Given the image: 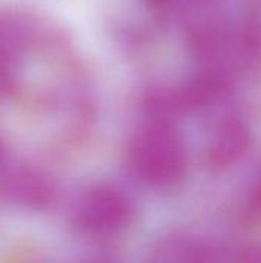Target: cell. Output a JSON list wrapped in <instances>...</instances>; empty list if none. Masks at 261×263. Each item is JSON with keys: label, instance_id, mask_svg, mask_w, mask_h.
<instances>
[{"label": "cell", "instance_id": "cell-1", "mask_svg": "<svg viewBox=\"0 0 261 263\" xmlns=\"http://www.w3.org/2000/svg\"><path fill=\"white\" fill-rule=\"evenodd\" d=\"M129 157L140 179L160 188L177 185L188 166L186 148L178 131L162 117H154L137 131L129 145Z\"/></svg>", "mask_w": 261, "mask_h": 263}, {"label": "cell", "instance_id": "cell-4", "mask_svg": "<svg viewBox=\"0 0 261 263\" xmlns=\"http://www.w3.org/2000/svg\"><path fill=\"white\" fill-rule=\"evenodd\" d=\"M28 45V26L12 14H0V94L14 83L18 59Z\"/></svg>", "mask_w": 261, "mask_h": 263}, {"label": "cell", "instance_id": "cell-7", "mask_svg": "<svg viewBox=\"0 0 261 263\" xmlns=\"http://www.w3.org/2000/svg\"><path fill=\"white\" fill-rule=\"evenodd\" d=\"M251 210L254 214L261 216V183L251 194Z\"/></svg>", "mask_w": 261, "mask_h": 263}, {"label": "cell", "instance_id": "cell-5", "mask_svg": "<svg viewBox=\"0 0 261 263\" xmlns=\"http://www.w3.org/2000/svg\"><path fill=\"white\" fill-rule=\"evenodd\" d=\"M12 193L17 200L31 208H43L52 200L54 190L51 182L42 173L25 170L14 177Z\"/></svg>", "mask_w": 261, "mask_h": 263}, {"label": "cell", "instance_id": "cell-2", "mask_svg": "<svg viewBox=\"0 0 261 263\" xmlns=\"http://www.w3.org/2000/svg\"><path fill=\"white\" fill-rule=\"evenodd\" d=\"M132 217L129 199L114 186L98 185L80 197L75 206V223L92 236H109L123 230Z\"/></svg>", "mask_w": 261, "mask_h": 263}, {"label": "cell", "instance_id": "cell-3", "mask_svg": "<svg viewBox=\"0 0 261 263\" xmlns=\"http://www.w3.org/2000/svg\"><path fill=\"white\" fill-rule=\"evenodd\" d=\"M251 133L240 119L229 117L223 120L212 133L206 151L205 162L212 171H222L235 165L248 151Z\"/></svg>", "mask_w": 261, "mask_h": 263}, {"label": "cell", "instance_id": "cell-6", "mask_svg": "<svg viewBox=\"0 0 261 263\" xmlns=\"http://www.w3.org/2000/svg\"><path fill=\"white\" fill-rule=\"evenodd\" d=\"M235 263H261V245H251L245 248L237 256Z\"/></svg>", "mask_w": 261, "mask_h": 263}, {"label": "cell", "instance_id": "cell-8", "mask_svg": "<svg viewBox=\"0 0 261 263\" xmlns=\"http://www.w3.org/2000/svg\"><path fill=\"white\" fill-rule=\"evenodd\" d=\"M3 157H5V145H3V142L0 140V163L3 162Z\"/></svg>", "mask_w": 261, "mask_h": 263}]
</instances>
